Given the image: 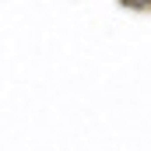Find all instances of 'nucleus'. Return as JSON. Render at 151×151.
I'll list each match as a JSON object with an SVG mask.
<instances>
[{"instance_id": "f257e3e1", "label": "nucleus", "mask_w": 151, "mask_h": 151, "mask_svg": "<svg viewBox=\"0 0 151 151\" xmlns=\"http://www.w3.org/2000/svg\"><path fill=\"white\" fill-rule=\"evenodd\" d=\"M123 11L130 14H141V18H151V0H116Z\"/></svg>"}]
</instances>
